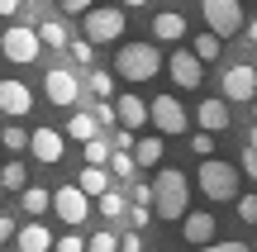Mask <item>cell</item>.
Segmentation results:
<instances>
[{"instance_id":"obj_44","label":"cell","mask_w":257,"mask_h":252,"mask_svg":"<svg viewBox=\"0 0 257 252\" xmlns=\"http://www.w3.org/2000/svg\"><path fill=\"white\" fill-rule=\"evenodd\" d=\"M19 5H24V0H0V15H5V19H10V15H19Z\"/></svg>"},{"instance_id":"obj_30","label":"cell","mask_w":257,"mask_h":252,"mask_svg":"<svg viewBox=\"0 0 257 252\" xmlns=\"http://www.w3.org/2000/svg\"><path fill=\"white\" fill-rule=\"evenodd\" d=\"M86 91H91L95 100H110V95H114V76L110 72H91V76H86Z\"/></svg>"},{"instance_id":"obj_33","label":"cell","mask_w":257,"mask_h":252,"mask_svg":"<svg viewBox=\"0 0 257 252\" xmlns=\"http://www.w3.org/2000/svg\"><path fill=\"white\" fill-rule=\"evenodd\" d=\"M91 119L100 124V129H110V124H119V119H114V105H110V100H95V105H91Z\"/></svg>"},{"instance_id":"obj_3","label":"cell","mask_w":257,"mask_h":252,"mask_svg":"<svg viewBox=\"0 0 257 252\" xmlns=\"http://www.w3.org/2000/svg\"><path fill=\"white\" fill-rule=\"evenodd\" d=\"M195 186H200L205 200H238V167L233 162H219V157H205L200 171H195Z\"/></svg>"},{"instance_id":"obj_18","label":"cell","mask_w":257,"mask_h":252,"mask_svg":"<svg viewBox=\"0 0 257 252\" xmlns=\"http://www.w3.org/2000/svg\"><path fill=\"white\" fill-rule=\"evenodd\" d=\"M15 247L19 252H53V233H48L38 219H29L24 228H15Z\"/></svg>"},{"instance_id":"obj_27","label":"cell","mask_w":257,"mask_h":252,"mask_svg":"<svg viewBox=\"0 0 257 252\" xmlns=\"http://www.w3.org/2000/svg\"><path fill=\"white\" fill-rule=\"evenodd\" d=\"M95 209H100L105 219H124V209H128V200H124V190H114V186H110V190H105L100 200H95Z\"/></svg>"},{"instance_id":"obj_36","label":"cell","mask_w":257,"mask_h":252,"mask_svg":"<svg viewBox=\"0 0 257 252\" xmlns=\"http://www.w3.org/2000/svg\"><path fill=\"white\" fill-rule=\"evenodd\" d=\"M67 53H72V62L91 67V53H95V43H86V38H76V43H67Z\"/></svg>"},{"instance_id":"obj_31","label":"cell","mask_w":257,"mask_h":252,"mask_svg":"<svg viewBox=\"0 0 257 252\" xmlns=\"http://www.w3.org/2000/svg\"><path fill=\"white\" fill-rule=\"evenodd\" d=\"M86 252H119V233H110V228L91 233V238H86Z\"/></svg>"},{"instance_id":"obj_38","label":"cell","mask_w":257,"mask_h":252,"mask_svg":"<svg viewBox=\"0 0 257 252\" xmlns=\"http://www.w3.org/2000/svg\"><path fill=\"white\" fill-rule=\"evenodd\" d=\"M128 205H153V186H143V181H138V186L128 190Z\"/></svg>"},{"instance_id":"obj_13","label":"cell","mask_w":257,"mask_h":252,"mask_svg":"<svg viewBox=\"0 0 257 252\" xmlns=\"http://www.w3.org/2000/svg\"><path fill=\"white\" fill-rule=\"evenodd\" d=\"M214 233H219V224H214L210 209H186V219H181V238H186L191 247L214 243Z\"/></svg>"},{"instance_id":"obj_7","label":"cell","mask_w":257,"mask_h":252,"mask_svg":"<svg viewBox=\"0 0 257 252\" xmlns=\"http://www.w3.org/2000/svg\"><path fill=\"white\" fill-rule=\"evenodd\" d=\"M0 53L10 57V62H38V53H43V43H38V34L29 24H10L5 29V38H0Z\"/></svg>"},{"instance_id":"obj_5","label":"cell","mask_w":257,"mask_h":252,"mask_svg":"<svg viewBox=\"0 0 257 252\" xmlns=\"http://www.w3.org/2000/svg\"><path fill=\"white\" fill-rule=\"evenodd\" d=\"M200 15H205V29H210L214 38L243 34V5L238 0H200Z\"/></svg>"},{"instance_id":"obj_51","label":"cell","mask_w":257,"mask_h":252,"mask_svg":"<svg viewBox=\"0 0 257 252\" xmlns=\"http://www.w3.org/2000/svg\"><path fill=\"white\" fill-rule=\"evenodd\" d=\"M0 157H5V148H0Z\"/></svg>"},{"instance_id":"obj_11","label":"cell","mask_w":257,"mask_h":252,"mask_svg":"<svg viewBox=\"0 0 257 252\" xmlns=\"http://www.w3.org/2000/svg\"><path fill=\"white\" fill-rule=\"evenodd\" d=\"M219 91H224V100H257V67L233 62L229 72L219 76Z\"/></svg>"},{"instance_id":"obj_2","label":"cell","mask_w":257,"mask_h":252,"mask_svg":"<svg viewBox=\"0 0 257 252\" xmlns=\"http://www.w3.org/2000/svg\"><path fill=\"white\" fill-rule=\"evenodd\" d=\"M167 57L157 53V43H124L119 57H114V76H124V81H153L157 72H162Z\"/></svg>"},{"instance_id":"obj_20","label":"cell","mask_w":257,"mask_h":252,"mask_svg":"<svg viewBox=\"0 0 257 252\" xmlns=\"http://www.w3.org/2000/svg\"><path fill=\"white\" fill-rule=\"evenodd\" d=\"M67 138L72 143H91V138H100V124L91 119V110H72V119H67Z\"/></svg>"},{"instance_id":"obj_23","label":"cell","mask_w":257,"mask_h":252,"mask_svg":"<svg viewBox=\"0 0 257 252\" xmlns=\"http://www.w3.org/2000/svg\"><path fill=\"white\" fill-rule=\"evenodd\" d=\"M0 186H5V190H24V186H29V167H24L19 157L0 162Z\"/></svg>"},{"instance_id":"obj_49","label":"cell","mask_w":257,"mask_h":252,"mask_svg":"<svg viewBox=\"0 0 257 252\" xmlns=\"http://www.w3.org/2000/svg\"><path fill=\"white\" fill-rule=\"evenodd\" d=\"M0 200H5V186H0Z\"/></svg>"},{"instance_id":"obj_25","label":"cell","mask_w":257,"mask_h":252,"mask_svg":"<svg viewBox=\"0 0 257 252\" xmlns=\"http://www.w3.org/2000/svg\"><path fill=\"white\" fill-rule=\"evenodd\" d=\"M34 34H38V43L53 48V53H57V48H67V29H62V19H43Z\"/></svg>"},{"instance_id":"obj_45","label":"cell","mask_w":257,"mask_h":252,"mask_svg":"<svg viewBox=\"0 0 257 252\" xmlns=\"http://www.w3.org/2000/svg\"><path fill=\"white\" fill-rule=\"evenodd\" d=\"M243 38H248V43H257V19H248V24H243Z\"/></svg>"},{"instance_id":"obj_10","label":"cell","mask_w":257,"mask_h":252,"mask_svg":"<svg viewBox=\"0 0 257 252\" xmlns=\"http://www.w3.org/2000/svg\"><path fill=\"white\" fill-rule=\"evenodd\" d=\"M148 119H153V129L157 133H186V110H181V100L176 95H157L153 105H148Z\"/></svg>"},{"instance_id":"obj_21","label":"cell","mask_w":257,"mask_h":252,"mask_svg":"<svg viewBox=\"0 0 257 252\" xmlns=\"http://www.w3.org/2000/svg\"><path fill=\"white\" fill-rule=\"evenodd\" d=\"M19 209H24L29 219L48 214V209H53V190H43V186H24V190H19Z\"/></svg>"},{"instance_id":"obj_26","label":"cell","mask_w":257,"mask_h":252,"mask_svg":"<svg viewBox=\"0 0 257 252\" xmlns=\"http://www.w3.org/2000/svg\"><path fill=\"white\" fill-rule=\"evenodd\" d=\"M105 171H110V176H119V181H134V176H138V162H134V152H110Z\"/></svg>"},{"instance_id":"obj_47","label":"cell","mask_w":257,"mask_h":252,"mask_svg":"<svg viewBox=\"0 0 257 252\" xmlns=\"http://www.w3.org/2000/svg\"><path fill=\"white\" fill-rule=\"evenodd\" d=\"M248 148H257V129H252V133H248Z\"/></svg>"},{"instance_id":"obj_16","label":"cell","mask_w":257,"mask_h":252,"mask_svg":"<svg viewBox=\"0 0 257 252\" xmlns=\"http://www.w3.org/2000/svg\"><path fill=\"white\" fill-rule=\"evenodd\" d=\"M114 119H119V129H143L148 124V100L143 95H119V100H114Z\"/></svg>"},{"instance_id":"obj_29","label":"cell","mask_w":257,"mask_h":252,"mask_svg":"<svg viewBox=\"0 0 257 252\" xmlns=\"http://www.w3.org/2000/svg\"><path fill=\"white\" fill-rule=\"evenodd\" d=\"M81 148H86V167H105V162H110V138H105V133H100V138H91V143H81Z\"/></svg>"},{"instance_id":"obj_17","label":"cell","mask_w":257,"mask_h":252,"mask_svg":"<svg viewBox=\"0 0 257 252\" xmlns=\"http://www.w3.org/2000/svg\"><path fill=\"white\" fill-rule=\"evenodd\" d=\"M153 38H157V43H181V38H186V19L176 15L172 5L157 10V15H153Z\"/></svg>"},{"instance_id":"obj_4","label":"cell","mask_w":257,"mask_h":252,"mask_svg":"<svg viewBox=\"0 0 257 252\" xmlns=\"http://www.w3.org/2000/svg\"><path fill=\"white\" fill-rule=\"evenodd\" d=\"M124 10L119 5H91L86 10V19H81V29H86V43H119L124 38Z\"/></svg>"},{"instance_id":"obj_24","label":"cell","mask_w":257,"mask_h":252,"mask_svg":"<svg viewBox=\"0 0 257 252\" xmlns=\"http://www.w3.org/2000/svg\"><path fill=\"white\" fill-rule=\"evenodd\" d=\"M191 53H195V57H200V62H205V67H210V62H214V57H219V53H224V38H214V34H210V29H200V34H195V43H191Z\"/></svg>"},{"instance_id":"obj_50","label":"cell","mask_w":257,"mask_h":252,"mask_svg":"<svg viewBox=\"0 0 257 252\" xmlns=\"http://www.w3.org/2000/svg\"><path fill=\"white\" fill-rule=\"evenodd\" d=\"M162 5H172V0H162Z\"/></svg>"},{"instance_id":"obj_8","label":"cell","mask_w":257,"mask_h":252,"mask_svg":"<svg viewBox=\"0 0 257 252\" xmlns=\"http://www.w3.org/2000/svg\"><path fill=\"white\" fill-rule=\"evenodd\" d=\"M53 214L62 219L67 228H81L86 214H91V195H81L76 186H57L53 190Z\"/></svg>"},{"instance_id":"obj_39","label":"cell","mask_w":257,"mask_h":252,"mask_svg":"<svg viewBox=\"0 0 257 252\" xmlns=\"http://www.w3.org/2000/svg\"><path fill=\"white\" fill-rule=\"evenodd\" d=\"M191 252H248V243H205V247H191Z\"/></svg>"},{"instance_id":"obj_48","label":"cell","mask_w":257,"mask_h":252,"mask_svg":"<svg viewBox=\"0 0 257 252\" xmlns=\"http://www.w3.org/2000/svg\"><path fill=\"white\" fill-rule=\"evenodd\" d=\"M252 119H257V100H252Z\"/></svg>"},{"instance_id":"obj_19","label":"cell","mask_w":257,"mask_h":252,"mask_svg":"<svg viewBox=\"0 0 257 252\" xmlns=\"http://www.w3.org/2000/svg\"><path fill=\"white\" fill-rule=\"evenodd\" d=\"M162 152H167L162 133H148V138H134V162H138V167H162Z\"/></svg>"},{"instance_id":"obj_40","label":"cell","mask_w":257,"mask_h":252,"mask_svg":"<svg viewBox=\"0 0 257 252\" xmlns=\"http://www.w3.org/2000/svg\"><path fill=\"white\" fill-rule=\"evenodd\" d=\"M110 148H114V152H134V133H128V129H119V133L110 138Z\"/></svg>"},{"instance_id":"obj_43","label":"cell","mask_w":257,"mask_h":252,"mask_svg":"<svg viewBox=\"0 0 257 252\" xmlns=\"http://www.w3.org/2000/svg\"><path fill=\"white\" fill-rule=\"evenodd\" d=\"M57 5H62V10H67V15H86V10H91V5H95V0H57Z\"/></svg>"},{"instance_id":"obj_9","label":"cell","mask_w":257,"mask_h":252,"mask_svg":"<svg viewBox=\"0 0 257 252\" xmlns=\"http://www.w3.org/2000/svg\"><path fill=\"white\" fill-rule=\"evenodd\" d=\"M43 91H48V100H53V105L72 110V105L81 100L86 86H81V76H76V72H67V67H53V72L43 76Z\"/></svg>"},{"instance_id":"obj_46","label":"cell","mask_w":257,"mask_h":252,"mask_svg":"<svg viewBox=\"0 0 257 252\" xmlns=\"http://www.w3.org/2000/svg\"><path fill=\"white\" fill-rule=\"evenodd\" d=\"M138 5H148V0H119V10H138Z\"/></svg>"},{"instance_id":"obj_1","label":"cell","mask_w":257,"mask_h":252,"mask_svg":"<svg viewBox=\"0 0 257 252\" xmlns=\"http://www.w3.org/2000/svg\"><path fill=\"white\" fill-rule=\"evenodd\" d=\"M186 209H191V181H186V171L157 167V176H153V214L167 219V224H181Z\"/></svg>"},{"instance_id":"obj_32","label":"cell","mask_w":257,"mask_h":252,"mask_svg":"<svg viewBox=\"0 0 257 252\" xmlns=\"http://www.w3.org/2000/svg\"><path fill=\"white\" fill-rule=\"evenodd\" d=\"M191 152H195L200 162H205V157H214V133H205V129H200V133H191Z\"/></svg>"},{"instance_id":"obj_22","label":"cell","mask_w":257,"mask_h":252,"mask_svg":"<svg viewBox=\"0 0 257 252\" xmlns=\"http://www.w3.org/2000/svg\"><path fill=\"white\" fill-rule=\"evenodd\" d=\"M76 190H81V195H91V200H100L105 190H110V171H105V167H81Z\"/></svg>"},{"instance_id":"obj_34","label":"cell","mask_w":257,"mask_h":252,"mask_svg":"<svg viewBox=\"0 0 257 252\" xmlns=\"http://www.w3.org/2000/svg\"><path fill=\"white\" fill-rule=\"evenodd\" d=\"M124 214H128V228L138 233V228H148V219H153V205H128Z\"/></svg>"},{"instance_id":"obj_37","label":"cell","mask_w":257,"mask_h":252,"mask_svg":"<svg viewBox=\"0 0 257 252\" xmlns=\"http://www.w3.org/2000/svg\"><path fill=\"white\" fill-rule=\"evenodd\" d=\"M238 219L243 224H257V195H238Z\"/></svg>"},{"instance_id":"obj_6","label":"cell","mask_w":257,"mask_h":252,"mask_svg":"<svg viewBox=\"0 0 257 252\" xmlns=\"http://www.w3.org/2000/svg\"><path fill=\"white\" fill-rule=\"evenodd\" d=\"M167 76H172L181 91H200L205 86V62L191 48H172V53H167Z\"/></svg>"},{"instance_id":"obj_12","label":"cell","mask_w":257,"mask_h":252,"mask_svg":"<svg viewBox=\"0 0 257 252\" xmlns=\"http://www.w3.org/2000/svg\"><path fill=\"white\" fill-rule=\"evenodd\" d=\"M29 152H34V162H43V167H57L62 152H67L62 129H34L29 133Z\"/></svg>"},{"instance_id":"obj_42","label":"cell","mask_w":257,"mask_h":252,"mask_svg":"<svg viewBox=\"0 0 257 252\" xmlns=\"http://www.w3.org/2000/svg\"><path fill=\"white\" fill-rule=\"evenodd\" d=\"M243 176L257 181V148H243Z\"/></svg>"},{"instance_id":"obj_41","label":"cell","mask_w":257,"mask_h":252,"mask_svg":"<svg viewBox=\"0 0 257 252\" xmlns=\"http://www.w3.org/2000/svg\"><path fill=\"white\" fill-rule=\"evenodd\" d=\"M119 252H143V233H134V228H128V233L119 238Z\"/></svg>"},{"instance_id":"obj_14","label":"cell","mask_w":257,"mask_h":252,"mask_svg":"<svg viewBox=\"0 0 257 252\" xmlns=\"http://www.w3.org/2000/svg\"><path fill=\"white\" fill-rule=\"evenodd\" d=\"M34 110V91H29L24 81H0V114H10V119H24V114Z\"/></svg>"},{"instance_id":"obj_28","label":"cell","mask_w":257,"mask_h":252,"mask_svg":"<svg viewBox=\"0 0 257 252\" xmlns=\"http://www.w3.org/2000/svg\"><path fill=\"white\" fill-rule=\"evenodd\" d=\"M0 148H5V152H29V129L5 124V129H0Z\"/></svg>"},{"instance_id":"obj_35","label":"cell","mask_w":257,"mask_h":252,"mask_svg":"<svg viewBox=\"0 0 257 252\" xmlns=\"http://www.w3.org/2000/svg\"><path fill=\"white\" fill-rule=\"evenodd\" d=\"M53 252H86V238L81 233H62V238H53Z\"/></svg>"},{"instance_id":"obj_15","label":"cell","mask_w":257,"mask_h":252,"mask_svg":"<svg viewBox=\"0 0 257 252\" xmlns=\"http://www.w3.org/2000/svg\"><path fill=\"white\" fill-rule=\"evenodd\" d=\"M229 100H224V95H205L200 105H195V124H200L205 133H224L229 129Z\"/></svg>"}]
</instances>
